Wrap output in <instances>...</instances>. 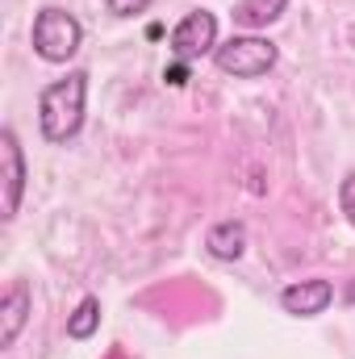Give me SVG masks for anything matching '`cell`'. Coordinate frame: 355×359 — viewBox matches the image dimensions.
<instances>
[{"label":"cell","instance_id":"6da1fadb","mask_svg":"<svg viewBox=\"0 0 355 359\" xmlns=\"http://www.w3.org/2000/svg\"><path fill=\"white\" fill-rule=\"evenodd\" d=\"M84 100H88V76L84 72H67L63 80L42 88V96H38L42 138L46 142H72L84 126Z\"/></svg>","mask_w":355,"mask_h":359},{"label":"cell","instance_id":"7a4b0ae2","mask_svg":"<svg viewBox=\"0 0 355 359\" xmlns=\"http://www.w3.org/2000/svg\"><path fill=\"white\" fill-rule=\"evenodd\" d=\"M29 42H34V50H38V59H46V63H67V59L80 50V42H84V25H80L67 8L51 4V8H42V13L34 17Z\"/></svg>","mask_w":355,"mask_h":359},{"label":"cell","instance_id":"3957f363","mask_svg":"<svg viewBox=\"0 0 355 359\" xmlns=\"http://www.w3.org/2000/svg\"><path fill=\"white\" fill-rule=\"evenodd\" d=\"M276 55H280L276 42H267L260 34H243V38H230L226 46H217L213 63L234 80H260L276 67Z\"/></svg>","mask_w":355,"mask_h":359},{"label":"cell","instance_id":"277c9868","mask_svg":"<svg viewBox=\"0 0 355 359\" xmlns=\"http://www.w3.org/2000/svg\"><path fill=\"white\" fill-rule=\"evenodd\" d=\"M209 50H217V17L209 8H192L172 29V55L180 63H188V59H201Z\"/></svg>","mask_w":355,"mask_h":359},{"label":"cell","instance_id":"5b68a950","mask_svg":"<svg viewBox=\"0 0 355 359\" xmlns=\"http://www.w3.org/2000/svg\"><path fill=\"white\" fill-rule=\"evenodd\" d=\"M0 180H4L0 213H4V222H13L17 209H21V196H25V155H21V142H17L13 126L0 130Z\"/></svg>","mask_w":355,"mask_h":359},{"label":"cell","instance_id":"8992f818","mask_svg":"<svg viewBox=\"0 0 355 359\" xmlns=\"http://www.w3.org/2000/svg\"><path fill=\"white\" fill-rule=\"evenodd\" d=\"M330 301H335V284L322 280V276L297 280V284H288V288L280 292V305H284V313H293V318H318V313H326Z\"/></svg>","mask_w":355,"mask_h":359},{"label":"cell","instance_id":"52a82bcc","mask_svg":"<svg viewBox=\"0 0 355 359\" xmlns=\"http://www.w3.org/2000/svg\"><path fill=\"white\" fill-rule=\"evenodd\" d=\"M29 313H34L29 284H25V280H13V288H8V292H4V301H0V347H13V343L21 339V330H25Z\"/></svg>","mask_w":355,"mask_h":359},{"label":"cell","instance_id":"ba28073f","mask_svg":"<svg viewBox=\"0 0 355 359\" xmlns=\"http://www.w3.org/2000/svg\"><path fill=\"white\" fill-rule=\"evenodd\" d=\"M205 251H209L217 264H234V259H243V251H247V226H243L239 217H226V222L209 226V234H205Z\"/></svg>","mask_w":355,"mask_h":359},{"label":"cell","instance_id":"9c48e42d","mask_svg":"<svg viewBox=\"0 0 355 359\" xmlns=\"http://www.w3.org/2000/svg\"><path fill=\"white\" fill-rule=\"evenodd\" d=\"M288 8V0H239L234 4V21L243 29H267L272 21H280Z\"/></svg>","mask_w":355,"mask_h":359},{"label":"cell","instance_id":"30bf717a","mask_svg":"<svg viewBox=\"0 0 355 359\" xmlns=\"http://www.w3.org/2000/svg\"><path fill=\"white\" fill-rule=\"evenodd\" d=\"M96 326H100V301H96V297H84V301L72 309V318H67V339L84 343V339L96 334Z\"/></svg>","mask_w":355,"mask_h":359},{"label":"cell","instance_id":"8fae6325","mask_svg":"<svg viewBox=\"0 0 355 359\" xmlns=\"http://www.w3.org/2000/svg\"><path fill=\"white\" fill-rule=\"evenodd\" d=\"M339 209L347 213V222L355 226V172L343 180V184H339Z\"/></svg>","mask_w":355,"mask_h":359},{"label":"cell","instance_id":"7c38bea8","mask_svg":"<svg viewBox=\"0 0 355 359\" xmlns=\"http://www.w3.org/2000/svg\"><path fill=\"white\" fill-rule=\"evenodd\" d=\"M105 4H109L113 17H134V13H142L151 0H105Z\"/></svg>","mask_w":355,"mask_h":359},{"label":"cell","instance_id":"4fadbf2b","mask_svg":"<svg viewBox=\"0 0 355 359\" xmlns=\"http://www.w3.org/2000/svg\"><path fill=\"white\" fill-rule=\"evenodd\" d=\"M163 80H168L172 88H184V84H188V67H184V63H172V67L163 72Z\"/></svg>","mask_w":355,"mask_h":359},{"label":"cell","instance_id":"5bb4252c","mask_svg":"<svg viewBox=\"0 0 355 359\" xmlns=\"http://www.w3.org/2000/svg\"><path fill=\"white\" fill-rule=\"evenodd\" d=\"M347 305H355V280L347 284Z\"/></svg>","mask_w":355,"mask_h":359}]
</instances>
